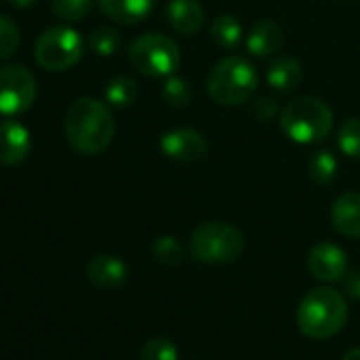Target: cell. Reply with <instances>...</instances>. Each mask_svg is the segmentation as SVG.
<instances>
[{
    "label": "cell",
    "instance_id": "obj_1",
    "mask_svg": "<svg viewBox=\"0 0 360 360\" xmlns=\"http://www.w3.org/2000/svg\"><path fill=\"white\" fill-rule=\"evenodd\" d=\"M115 136L110 108L96 98H79L66 112V138L83 155L102 153Z\"/></svg>",
    "mask_w": 360,
    "mask_h": 360
},
{
    "label": "cell",
    "instance_id": "obj_2",
    "mask_svg": "<svg viewBox=\"0 0 360 360\" xmlns=\"http://www.w3.org/2000/svg\"><path fill=\"white\" fill-rule=\"evenodd\" d=\"M347 303L339 290L318 286L301 299L297 309V326L305 337L324 341L341 333L347 322Z\"/></svg>",
    "mask_w": 360,
    "mask_h": 360
},
{
    "label": "cell",
    "instance_id": "obj_3",
    "mask_svg": "<svg viewBox=\"0 0 360 360\" xmlns=\"http://www.w3.org/2000/svg\"><path fill=\"white\" fill-rule=\"evenodd\" d=\"M280 127L292 142L314 144L330 134L333 112L322 100L314 96H301L284 106L280 112Z\"/></svg>",
    "mask_w": 360,
    "mask_h": 360
},
{
    "label": "cell",
    "instance_id": "obj_4",
    "mask_svg": "<svg viewBox=\"0 0 360 360\" xmlns=\"http://www.w3.org/2000/svg\"><path fill=\"white\" fill-rule=\"evenodd\" d=\"M259 85L255 66L240 56L223 58L208 77V94L223 106H238L248 102Z\"/></svg>",
    "mask_w": 360,
    "mask_h": 360
},
{
    "label": "cell",
    "instance_id": "obj_5",
    "mask_svg": "<svg viewBox=\"0 0 360 360\" xmlns=\"http://www.w3.org/2000/svg\"><path fill=\"white\" fill-rule=\"evenodd\" d=\"M189 250L195 261L206 265L231 263L244 252V233L231 223H202L191 233Z\"/></svg>",
    "mask_w": 360,
    "mask_h": 360
},
{
    "label": "cell",
    "instance_id": "obj_6",
    "mask_svg": "<svg viewBox=\"0 0 360 360\" xmlns=\"http://www.w3.org/2000/svg\"><path fill=\"white\" fill-rule=\"evenodd\" d=\"M129 62L146 77H172L180 66V49L169 37L146 32L131 43Z\"/></svg>",
    "mask_w": 360,
    "mask_h": 360
},
{
    "label": "cell",
    "instance_id": "obj_7",
    "mask_svg": "<svg viewBox=\"0 0 360 360\" xmlns=\"http://www.w3.org/2000/svg\"><path fill=\"white\" fill-rule=\"evenodd\" d=\"M85 43L81 34L66 26H56L45 30L37 45H34V58L39 66L51 72H62L72 68L83 58Z\"/></svg>",
    "mask_w": 360,
    "mask_h": 360
},
{
    "label": "cell",
    "instance_id": "obj_8",
    "mask_svg": "<svg viewBox=\"0 0 360 360\" xmlns=\"http://www.w3.org/2000/svg\"><path fill=\"white\" fill-rule=\"evenodd\" d=\"M34 98H37V81L28 68L20 64L0 68V112L3 115L26 112L34 104Z\"/></svg>",
    "mask_w": 360,
    "mask_h": 360
},
{
    "label": "cell",
    "instance_id": "obj_9",
    "mask_svg": "<svg viewBox=\"0 0 360 360\" xmlns=\"http://www.w3.org/2000/svg\"><path fill=\"white\" fill-rule=\"evenodd\" d=\"M159 148L163 150L165 157L174 161L191 163V161H200L208 153V142L193 127H178L161 136Z\"/></svg>",
    "mask_w": 360,
    "mask_h": 360
},
{
    "label": "cell",
    "instance_id": "obj_10",
    "mask_svg": "<svg viewBox=\"0 0 360 360\" xmlns=\"http://www.w3.org/2000/svg\"><path fill=\"white\" fill-rule=\"evenodd\" d=\"M307 269L320 282H339L347 274V255L337 244L320 242L307 255Z\"/></svg>",
    "mask_w": 360,
    "mask_h": 360
},
{
    "label": "cell",
    "instance_id": "obj_11",
    "mask_svg": "<svg viewBox=\"0 0 360 360\" xmlns=\"http://www.w3.org/2000/svg\"><path fill=\"white\" fill-rule=\"evenodd\" d=\"M30 131L20 121H3L0 123V163L18 165L30 153Z\"/></svg>",
    "mask_w": 360,
    "mask_h": 360
},
{
    "label": "cell",
    "instance_id": "obj_12",
    "mask_svg": "<svg viewBox=\"0 0 360 360\" xmlns=\"http://www.w3.org/2000/svg\"><path fill=\"white\" fill-rule=\"evenodd\" d=\"M206 22V11L200 0H169L167 5V24L178 34H195Z\"/></svg>",
    "mask_w": 360,
    "mask_h": 360
},
{
    "label": "cell",
    "instance_id": "obj_13",
    "mask_svg": "<svg viewBox=\"0 0 360 360\" xmlns=\"http://www.w3.org/2000/svg\"><path fill=\"white\" fill-rule=\"evenodd\" d=\"M330 221L333 227L352 240L360 238V193L358 191H347L341 193L330 208Z\"/></svg>",
    "mask_w": 360,
    "mask_h": 360
},
{
    "label": "cell",
    "instance_id": "obj_14",
    "mask_svg": "<svg viewBox=\"0 0 360 360\" xmlns=\"http://www.w3.org/2000/svg\"><path fill=\"white\" fill-rule=\"evenodd\" d=\"M87 278L98 288H119L127 278V267L112 255H98L87 265Z\"/></svg>",
    "mask_w": 360,
    "mask_h": 360
},
{
    "label": "cell",
    "instance_id": "obj_15",
    "mask_svg": "<svg viewBox=\"0 0 360 360\" xmlns=\"http://www.w3.org/2000/svg\"><path fill=\"white\" fill-rule=\"evenodd\" d=\"M282 45H284V30L274 20H263L257 26H252L246 39V49L255 58H269L278 53Z\"/></svg>",
    "mask_w": 360,
    "mask_h": 360
},
{
    "label": "cell",
    "instance_id": "obj_16",
    "mask_svg": "<svg viewBox=\"0 0 360 360\" xmlns=\"http://www.w3.org/2000/svg\"><path fill=\"white\" fill-rule=\"evenodd\" d=\"M157 0H98L102 13L119 24H138L150 15Z\"/></svg>",
    "mask_w": 360,
    "mask_h": 360
},
{
    "label": "cell",
    "instance_id": "obj_17",
    "mask_svg": "<svg viewBox=\"0 0 360 360\" xmlns=\"http://www.w3.org/2000/svg\"><path fill=\"white\" fill-rule=\"evenodd\" d=\"M303 81V68L292 56H276L267 68V83L280 94L295 91Z\"/></svg>",
    "mask_w": 360,
    "mask_h": 360
},
{
    "label": "cell",
    "instance_id": "obj_18",
    "mask_svg": "<svg viewBox=\"0 0 360 360\" xmlns=\"http://www.w3.org/2000/svg\"><path fill=\"white\" fill-rule=\"evenodd\" d=\"M153 259L163 267H178L185 261V246L174 236H161L153 242Z\"/></svg>",
    "mask_w": 360,
    "mask_h": 360
},
{
    "label": "cell",
    "instance_id": "obj_19",
    "mask_svg": "<svg viewBox=\"0 0 360 360\" xmlns=\"http://www.w3.org/2000/svg\"><path fill=\"white\" fill-rule=\"evenodd\" d=\"M210 34H212L217 45H221L225 49H233L242 41V24L233 15H219L212 22Z\"/></svg>",
    "mask_w": 360,
    "mask_h": 360
},
{
    "label": "cell",
    "instance_id": "obj_20",
    "mask_svg": "<svg viewBox=\"0 0 360 360\" xmlns=\"http://www.w3.org/2000/svg\"><path fill=\"white\" fill-rule=\"evenodd\" d=\"M337 174V159L330 150H316L307 159V176L316 185H328Z\"/></svg>",
    "mask_w": 360,
    "mask_h": 360
},
{
    "label": "cell",
    "instance_id": "obj_21",
    "mask_svg": "<svg viewBox=\"0 0 360 360\" xmlns=\"http://www.w3.org/2000/svg\"><path fill=\"white\" fill-rule=\"evenodd\" d=\"M138 100V85L129 77H117L106 87V102L115 108H129Z\"/></svg>",
    "mask_w": 360,
    "mask_h": 360
},
{
    "label": "cell",
    "instance_id": "obj_22",
    "mask_svg": "<svg viewBox=\"0 0 360 360\" xmlns=\"http://www.w3.org/2000/svg\"><path fill=\"white\" fill-rule=\"evenodd\" d=\"M193 100L191 85L180 77H167L163 85V102L172 108H185Z\"/></svg>",
    "mask_w": 360,
    "mask_h": 360
},
{
    "label": "cell",
    "instance_id": "obj_23",
    "mask_svg": "<svg viewBox=\"0 0 360 360\" xmlns=\"http://www.w3.org/2000/svg\"><path fill=\"white\" fill-rule=\"evenodd\" d=\"M89 47L94 53H98L102 58H110L121 47V34L112 28H106V26L96 28L89 37Z\"/></svg>",
    "mask_w": 360,
    "mask_h": 360
},
{
    "label": "cell",
    "instance_id": "obj_24",
    "mask_svg": "<svg viewBox=\"0 0 360 360\" xmlns=\"http://www.w3.org/2000/svg\"><path fill=\"white\" fill-rule=\"evenodd\" d=\"M138 360H178V347L165 337H153L142 345Z\"/></svg>",
    "mask_w": 360,
    "mask_h": 360
},
{
    "label": "cell",
    "instance_id": "obj_25",
    "mask_svg": "<svg viewBox=\"0 0 360 360\" xmlns=\"http://www.w3.org/2000/svg\"><path fill=\"white\" fill-rule=\"evenodd\" d=\"M337 144L343 155L360 159V119H347L339 127Z\"/></svg>",
    "mask_w": 360,
    "mask_h": 360
},
{
    "label": "cell",
    "instance_id": "obj_26",
    "mask_svg": "<svg viewBox=\"0 0 360 360\" xmlns=\"http://www.w3.org/2000/svg\"><path fill=\"white\" fill-rule=\"evenodd\" d=\"M94 0H53V11L66 22H81L89 15Z\"/></svg>",
    "mask_w": 360,
    "mask_h": 360
},
{
    "label": "cell",
    "instance_id": "obj_27",
    "mask_svg": "<svg viewBox=\"0 0 360 360\" xmlns=\"http://www.w3.org/2000/svg\"><path fill=\"white\" fill-rule=\"evenodd\" d=\"M20 43H22V37H20L18 26L7 15H0V60L15 56L20 49Z\"/></svg>",
    "mask_w": 360,
    "mask_h": 360
},
{
    "label": "cell",
    "instance_id": "obj_28",
    "mask_svg": "<svg viewBox=\"0 0 360 360\" xmlns=\"http://www.w3.org/2000/svg\"><path fill=\"white\" fill-rule=\"evenodd\" d=\"M343 290H345L347 297L360 301V269L349 271V274L343 276Z\"/></svg>",
    "mask_w": 360,
    "mask_h": 360
},
{
    "label": "cell",
    "instance_id": "obj_29",
    "mask_svg": "<svg viewBox=\"0 0 360 360\" xmlns=\"http://www.w3.org/2000/svg\"><path fill=\"white\" fill-rule=\"evenodd\" d=\"M274 112H276V106H274V102H269L267 98H263V100L257 104V115H259L263 121H267Z\"/></svg>",
    "mask_w": 360,
    "mask_h": 360
},
{
    "label": "cell",
    "instance_id": "obj_30",
    "mask_svg": "<svg viewBox=\"0 0 360 360\" xmlns=\"http://www.w3.org/2000/svg\"><path fill=\"white\" fill-rule=\"evenodd\" d=\"M341 360H360V345H358V347L347 349V352L343 354V358H341Z\"/></svg>",
    "mask_w": 360,
    "mask_h": 360
},
{
    "label": "cell",
    "instance_id": "obj_31",
    "mask_svg": "<svg viewBox=\"0 0 360 360\" xmlns=\"http://www.w3.org/2000/svg\"><path fill=\"white\" fill-rule=\"evenodd\" d=\"M9 3L13 5V7H20V9H26V7H32L37 0H9Z\"/></svg>",
    "mask_w": 360,
    "mask_h": 360
}]
</instances>
